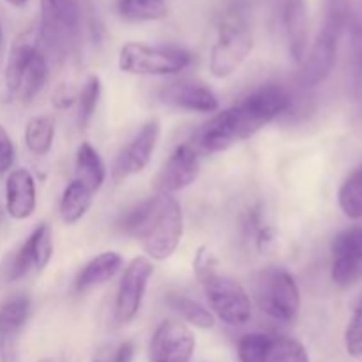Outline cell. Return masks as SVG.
Returning <instances> with one entry per match:
<instances>
[{
	"mask_svg": "<svg viewBox=\"0 0 362 362\" xmlns=\"http://www.w3.org/2000/svg\"><path fill=\"white\" fill-rule=\"evenodd\" d=\"M119 228L140 240L148 258L165 262L175 253L182 239V209L172 194H156L124 212Z\"/></svg>",
	"mask_w": 362,
	"mask_h": 362,
	"instance_id": "cell-1",
	"label": "cell"
},
{
	"mask_svg": "<svg viewBox=\"0 0 362 362\" xmlns=\"http://www.w3.org/2000/svg\"><path fill=\"white\" fill-rule=\"evenodd\" d=\"M293 106V98L285 87L276 83L262 85L257 90L225 112L232 124L235 141H243L257 134L262 127L271 124Z\"/></svg>",
	"mask_w": 362,
	"mask_h": 362,
	"instance_id": "cell-2",
	"label": "cell"
},
{
	"mask_svg": "<svg viewBox=\"0 0 362 362\" xmlns=\"http://www.w3.org/2000/svg\"><path fill=\"white\" fill-rule=\"evenodd\" d=\"M49 76L48 59L35 42L18 39L6 66V90L21 103L34 101Z\"/></svg>",
	"mask_w": 362,
	"mask_h": 362,
	"instance_id": "cell-3",
	"label": "cell"
},
{
	"mask_svg": "<svg viewBox=\"0 0 362 362\" xmlns=\"http://www.w3.org/2000/svg\"><path fill=\"white\" fill-rule=\"evenodd\" d=\"M253 49L250 23L239 7H232L221 18L218 39L211 49L209 69L214 78H228L235 73Z\"/></svg>",
	"mask_w": 362,
	"mask_h": 362,
	"instance_id": "cell-4",
	"label": "cell"
},
{
	"mask_svg": "<svg viewBox=\"0 0 362 362\" xmlns=\"http://www.w3.org/2000/svg\"><path fill=\"white\" fill-rule=\"evenodd\" d=\"M345 27V9L339 0H331L325 13L324 25L311 52L304 57L299 71V83L303 88H313L331 76L338 57V45Z\"/></svg>",
	"mask_w": 362,
	"mask_h": 362,
	"instance_id": "cell-5",
	"label": "cell"
},
{
	"mask_svg": "<svg viewBox=\"0 0 362 362\" xmlns=\"http://www.w3.org/2000/svg\"><path fill=\"white\" fill-rule=\"evenodd\" d=\"M253 297L258 308L278 322H296L300 311V290L286 269L265 267L255 276Z\"/></svg>",
	"mask_w": 362,
	"mask_h": 362,
	"instance_id": "cell-6",
	"label": "cell"
},
{
	"mask_svg": "<svg viewBox=\"0 0 362 362\" xmlns=\"http://www.w3.org/2000/svg\"><path fill=\"white\" fill-rule=\"evenodd\" d=\"M193 60L187 49L175 46H151L126 42L119 53L120 71L136 76H168L186 69Z\"/></svg>",
	"mask_w": 362,
	"mask_h": 362,
	"instance_id": "cell-7",
	"label": "cell"
},
{
	"mask_svg": "<svg viewBox=\"0 0 362 362\" xmlns=\"http://www.w3.org/2000/svg\"><path fill=\"white\" fill-rule=\"evenodd\" d=\"M80 27V7L74 0H41L39 37L57 57L67 55L76 46Z\"/></svg>",
	"mask_w": 362,
	"mask_h": 362,
	"instance_id": "cell-8",
	"label": "cell"
},
{
	"mask_svg": "<svg viewBox=\"0 0 362 362\" xmlns=\"http://www.w3.org/2000/svg\"><path fill=\"white\" fill-rule=\"evenodd\" d=\"M204 286L212 315L232 327H240L251 320V300L240 283L219 274L218 269L198 278Z\"/></svg>",
	"mask_w": 362,
	"mask_h": 362,
	"instance_id": "cell-9",
	"label": "cell"
},
{
	"mask_svg": "<svg viewBox=\"0 0 362 362\" xmlns=\"http://www.w3.org/2000/svg\"><path fill=\"white\" fill-rule=\"evenodd\" d=\"M152 274L154 267L147 257H134L127 264L115 296V320L119 324H129L136 317Z\"/></svg>",
	"mask_w": 362,
	"mask_h": 362,
	"instance_id": "cell-10",
	"label": "cell"
},
{
	"mask_svg": "<svg viewBox=\"0 0 362 362\" xmlns=\"http://www.w3.org/2000/svg\"><path fill=\"white\" fill-rule=\"evenodd\" d=\"M161 136V124L159 120H148L141 129L134 134L133 140L120 151L112 168V179L122 182L127 177L144 172L151 163L152 154L159 144Z\"/></svg>",
	"mask_w": 362,
	"mask_h": 362,
	"instance_id": "cell-11",
	"label": "cell"
},
{
	"mask_svg": "<svg viewBox=\"0 0 362 362\" xmlns=\"http://www.w3.org/2000/svg\"><path fill=\"white\" fill-rule=\"evenodd\" d=\"M197 339L193 331L179 320H165L152 334L148 346L151 362H191Z\"/></svg>",
	"mask_w": 362,
	"mask_h": 362,
	"instance_id": "cell-12",
	"label": "cell"
},
{
	"mask_svg": "<svg viewBox=\"0 0 362 362\" xmlns=\"http://www.w3.org/2000/svg\"><path fill=\"white\" fill-rule=\"evenodd\" d=\"M331 278L339 286L362 279V225L343 230L332 240Z\"/></svg>",
	"mask_w": 362,
	"mask_h": 362,
	"instance_id": "cell-13",
	"label": "cell"
},
{
	"mask_svg": "<svg viewBox=\"0 0 362 362\" xmlns=\"http://www.w3.org/2000/svg\"><path fill=\"white\" fill-rule=\"evenodd\" d=\"M200 177V158L189 144H182L172 152L154 179L158 194H173L189 187Z\"/></svg>",
	"mask_w": 362,
	"mask_h": 362,
	"instance_id": "cell-14",
	"label": "cell"
},
{
	"mask_svg": "<svg viewBox=\"0 0 362 362\" xmlns=\"http://www.w3.org/2000/svg\"><path fill=\"white\" fill-rule=\"evenodd\" d=\"M159 98L165 105L187 112L211 113L219 108V99L212 88L194 80L173 81L161 88Z\"/></svg>",
	"mask_w": 362,
	"mask_h": 362,
	"instance_id": "cell-15",
	"label": "cell"
},
{
	"mask_svg": "<svg viewBox=\"0 0 362 362\" xmlns=\"http://www.w3.org/2000/svg\"><path fill=\"white\" fill-rule=\"evenodd\" d=\"M37 207V191L32 173L25 168L11 170L6 179V212L16 221L28 219Z\"/></svg>",
	"mask_w": 362,
	"mask_h": 362,
	"instance_id": "cell-16",
	"label": "cell"
},
{
	"mask_svg": "<svg viewBox=\"0 0 362 362\" xmlns=\"http://www.w3.org/2000/svg\"><path fill=\"white\" fill-rule=\"evenodd\" d=\"M281 23L285 30L290 55L296 62H303L308 46V7L304 0H283Z\"/></svg>",
	"mask_w": 362,
	"mask_h": 362,
	"instance_id": "cell-17",
	"label": "cell"
},
{
	"mask_svg": "<svg viewBox=\"0 0 362 362\" xmlns=\"http://www.w3.org/2000/svg\"><path fill=\"white\" fill-rule=\"evenodd\" d=\"M122 257L115 251H105V253L98 255L80 269L74 278V290L81 293L99 285H105L106 281L115 278L117 272L122 269Z\"/></svg>",
	"mask_w": 362,
	"mask_h": 362,
	"instance_id": "cell-18",
	"label": "cell"
},
{
	"mask_svg": "<svg viewBox=\"0 0 362 362\" xmlns=\"http://www.w3.org/2000/svg\"><path fill=\"white\" fill-rule=\"evenodd\" d=\"M74 173H76V180L83 184L90 193L101 189V186L106 180V166L99 152L95 151L94 145L88 141L78 147L76 159H74Z\"/></svg>",
	"mask_w": 362,
	"mask_h": 362,
	"instance_id": "cell-19",
	"label": "cell"
},
{
	"mask_svg": "<svg viewBox=\"0 0 362 362\" xmlns=\"http://www.w3.org/2000/svg\"><path fill=\"white\" fill-rule=\"evenodd\" d=\"M28 313L30 299L27 296H14L0 306V343H18V336L28 320Z\"/></svg>",
	"mask_w": 362,
	"mask_h": 362,
	"instance_id": "cell-20",
	"label": "cell"
},
{
	"mask_svg": "<svg viewBox=\"0 0 362 362\" xmlns=\"http://www.w3.org/2000/svg\"><path fill=\"white\" fill-rule=\"evenodd\" d=\"M92 205V193L80 184L73 180L66 186L59 204V214L66 225H76L85 218Z\"/></svg>",
	"mask_w": 362,
	"mask_h": 362,
	"instance_id": "cell-21",
	"label": "cell"
},
{
	"mask_svg": "<svg viewBox=\"0 0 362 362\" xmlns=\"http://www.w3.org/2000/svg\"><path fill=\"white\" fill-rule=\"evenodd\" d=\"M55 138V120L49 115L32 117L25 126V145L34 156L48 154Z\"/></svg>",
	"mask_w": 362,
	"mask_h": 362,
	"instance_id": "cell-22",
	"label": "cell"
},
{
	"mask_svg": "<svg viewBox=\"0 0 362 362\" xmlns=\"http://www.w3.org/2000/svg\"><path fill=\"white\" fill-rule=\"evenodd\" d=\"M115 11L127 21H156L168 13L165 0H115Z\"/></svg>",
	"mask_w": 362,
	"mask_h": 362,
	"instance_id": "cell-23",
	"label": "cell"
},
{
	"mask_svg": "<svg viewBox=\"0 0 362 362\" xmlns=\"http://www.w3.org/2000/svg\"><path fill=\"white\" fill-rule=\"evenodd\" d=\"M168 304L173 311L180 315L187 324L198 329H212L216 325V317L209 308L200 304L198 300L189 299L180 293H170Z\"/></svg>",
	"mask_w": 362,
	"mask_h": 362,
	"instance_id": "cell-24",
	"label": "cell"
},
{
	"mask_svg": "<svg viewBox=\"0 0 362 362\" xmlns=\"http://www.w3.org/2000/svg\"><path fill=\"white\" fill-rule=\"evenodd\" d=\"M338 204L346 218L362 219V165L341 184Z\"/></svg>",
	"mask_w": 362,
	"mask_h": 362,
	"instance_id": "cell-25",
	"label": "cell"
},
{
	"mask_svg": "<svg viewBox=\"0 0 362 362\" xmlns=\"http://www.w3.org/2000/svg\"><path fill=\"white\" fill-rule=\"evenodd\" d=\"M264 362H310V354L297 339L272 336Z\"/></svg>",
	"mask_w": 362,
	"mask_h": 362,
	"instance_id": "cell-26",
	"label": "cell"
},
{
	"mask_svg": "<svg viewBox=\"0 0 362 362\" xmlns=\"http://www.w3.org/2000/svg\"><path fill=\"white\" fill-rule=\"evenodd\" d=\"M25 244H27L28 251H30L34 269L35 271H42L53 257L52 228H49L46 223H41V225L28 235Z\"/></svg>",
	"mask_w": 362,
	"mask_h": 362,
	"instance_id": "cell-27",
	"label": "cell"
},
{
	"mask_svg": "<svg viewBox=\"0 0 362 362\" xmlns=\"http://www.w3.org/2000/svg\"><path fill=\"white\" fill-rule=\"evenodd\" d=\"M99 95H101V80L99 76L92 74V76L87 78L83 88L78 94V122H80V127H87L88 122L94 117L95 108H98Z\"/></svg>",
	"mask_w": 362,
	"mask_h": 362,
	"instance_id": "cell-28",
	"label": "cell"
},
{
	"mask_svg": "<svg viewBox=\"0 0 362 362\" xmlns=\"http://www.w3.org/2000/svg\"><path fill=\"white\" fill-rule=\"evenodd\" d=\"M272 336L264 334V332H251V334L243 336L237 345V354H239L240 362H264L267 356L269 345H271Z\"/></svg>",
	"mask_w": 362,
	"mask_h": 362,
	"instance_id": "cell-29",
	"label": "cell"
},
{
	"mask_svg": "<svg viewBox=\"0 0 362 362\" xmlns=\"http://www.w3.org/2000/svg\"><path fill=\"white\" fill-rule=\"evenodd\" d=\"M345 346L350 357H362V296L345 331Z\"/></svg>",
	"mask_w": 362,
	"mask_h": 362,
	"instance_id": "cell-30",
	"label": "cell"
},
{
	"mask_svg": "<svg viewBox=\"0 0 362 362\" xmlns=\"http://www.w3.org/2000/svg\"><path fill=\"white\" fill-rule=\"evenodd\" d=\"M32 269H34V264H32L30 251H28L27 244L23 243L20 247H18L16 253L13 255V258H11L6 276L9 281H18V279L25 278Z\"/></svg>",
	"mask_w": 362,
	"mask_h": 362,
	"instance_id": "cell-31",
	"label": "cell"
},
{
	"mask_svg": "<svg viewBox=\"0 0 362 362\" xmlns=\"http://www.w3.org/2000/svg\"><path fill=\"white\" fill-rule=\"evenodd\" d=\"M14 144L6 127L0 126V175L7 173L14 163Z\"/></svg>",
	"mask_w": 362,
	"mask_h": 362,
	"instance_id": "cell-32",
	"label": "cell"
},
{
	"mask_svg": "<svg viewBox=\"0 0 362 362\" xmlns=\"http://www.w3.org/2000/svg\"><path fill=\"white\" fill-rule=\"evenodd\" d=\"M76 101H78V94H76V90H74L73 85H69V83L59 85V87L55 88V92H53L52 103L57 110L71 108V106H73Z\"/></svg>",
	"mask_w": 362,
	"mask_h": 362,
	"instance_id": "cell-33",
	"label": "cell"
},
{
	"mask_svg": "<svg viewBox=\"0 0 362 362\" xmlns=\"http://www.w3.org/2000/svg\"><path fill=\"white\" fill-rule=\"evenodd\" d=\"M276 240V230L272 226H260L255 233V243H257V250L265 253L269 247L274 244Z\"/></svg>",
	"mask_w": 362,
	"mask_h": 362,
	"instance_id": "cell-34",
	"label": "cell"
},
{
	"mask_svg": "<svg viewBox=\"0 0 362 362\" xmlns=\"http://www.w3.org/2000/svg\"><path fill=\"white\" fill-rule=\"evenodd\" d=\"M134 357V343L133 341H124L113 350L110 356V362H133Z\"/></svg>",
	"mask_w": 362,
	"mask_h": 362,
	"instance_id": "cell-35",
	"label": "cell"
},
{
	"mask_svg": "<svg viewBox=\"0 0 362 362\" xmlns=\"http://www.w3.org/2000/svg\"><path fill=\"white\" fill-rule=\"evenodd\" d=\"M6 2L11 4V6H14V7H23V6H27L30 0H6Z\"/></svg>",
	"mask_w": 362,
	"mask_h": 362,
	"instance_id": "cell-36",
	"label": "cell"
},
{
	"mask_svg": "<svg viewBox=\"0 0 362 362\" xmlns=\"http://www.w3.org/2000/svg\"><path fill=\"white\" fill-rule=\"evenodd\" d=\"M2 52H4V28H2V21H0V59H2Z\"/></svg>",
	"mask_w": 362,
	"mask_h": 362,
	"instance_id": "cell-37",
	"label": "cell"
},
{
	"mask_svg": "<svg viewBox=\"0 0 362 362\" xmlns=\"http://www.w3.org/2000/svg\"><path fill=\"white\" fill-rule=\"evenodd\" d=\"M4 219H6V211H4V209L0 207V226L4 225Z\"/></svg>",
	"mask_w": 362,
	"mask_h": 362,
	"instance_id": "cell-38",
	"label": "cell"
},
{
	"mask_svg": "<svg viewBox=\"0 0 362 362\" xmlns=\"http://www.w3.org/2000/svg\"><path fill=\"white\" fill-rule=\"evenodd\" d=\"M39 362H53L52 359H42V361H39Z\"/></svg>",
	"mask_w": 362,
	"mask_h": 362,
	"instance_id": "cell-39",
	"label": "cell"
}]
</instances>
